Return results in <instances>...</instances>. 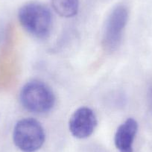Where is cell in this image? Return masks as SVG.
I'll use <instances>...</instances> for the list:
<instances>
[{
    "mask_svg": "<svg viewBox=\"0 0 152 152\" xmlns=\"http://www.w3.org/2000/svg\"><path fill=\"white\" fill-rule=\"evenodd\" d=\"M20 99L25 109L39 114L50 111L55 104V96L52 89L37 80L29 81L23 86Z\"/></svg>",
    "mask_w": 152,
    "mask_h": 152,
    "instance_id": "7a4b0ae2",
    "label": "cell"
},
{
    "mask_svg": "<svg viewBox=\"0 0 152 152\" xmlns=\"http://www.w3.org/2000/svg\"><path fill=\"white\" fill-rule=\"evenodd\" d=\"M16 146L23 152H34L43 146L46 134L41 124L31 118L18 121L13 133Z\"/></svg>",
    "mask_w": 152,
    "mask_h": 152,
    "instance_id": "3957f363",
    "label": "cell"
},
{
    "mask_svg": "<svg viewBox=\"0 0 152 152\" xmlns=\"http://www.w3.org/2000/svg\"><path fill=\"white\" fill-rule=\"evenodd\" d=\"M18 18L23 28L37 39H46L52 28L51 11L44 5L31 2L23 5L18 13Z\"/></svg>",
    "mask_w": 152,
    "mask_h": 152,
    "instance_id": "6da1fadb",
    "label": "cell"
},
{
    "mask_svg": "<svg viewBox=\"0 0 152 152\" xmlns=\"http://www.w3.org/2000/svg\"><path fill=\"white\" fill-rule=\"evenodd\" d=\"M97 126V118L94 111L87 107L76 110L70 116L69 129L73 137L85 139L92 135Z\"/></svg>",
    "mask_w": 152,
    "mask_h": 152,
    "instance_id": "5b68a950",
    "label": "cell"
},
{
    "mask_svg": "<svg viewBox=\"0 0 152 152\" xmlns=\"http://www.w3.org/2000/svg\"><path fill=\"white\" fill-rule=\"evenodd\" d=\"M138 131V123L133 118H128L117 128L114 142L119 152H133V144Z\"/></svg>",
    "mask_w": 152,
    "mask_h": 152,
    "instance_id": "8992f818",
    "label": "cell"
},
{
    "mask_svg": "<svg viewBox=\"0 0 152 152\" xmlns=\"http://www.w3.org/2000/svg\"><path fill=\"white\" fill-rule=\"evenodd\" d=\"M128 20V11L125 5L114 8L105 23L102 37V45L107 52H113L122 42L124 31Z\"/></svg>",
    "mask_w": 152,
    "mask_h": 152,
    "instance_id": "277c9868",
    "label": "cell"
},
{
    "mask_svg": "<svg viewBox=\"0 0 152 152\" xmlns=\"http://www.w3.org/2000/svg\"><path fill=\"white\" fill-rule=\"evenodd\" d=\"M55 12L62 17L70 18L78 14L79 0H51Z\"/></svg>",
    "mask_w": 152,
    "mask_h": 152,
    "instance_id": "52a82bcc",
    "label": "cell"
}]
</instances>
